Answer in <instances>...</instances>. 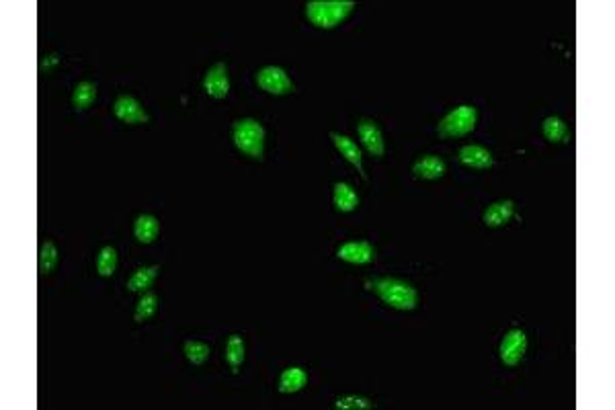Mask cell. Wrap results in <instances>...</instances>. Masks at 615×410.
I'll list each match as a JSON object with an SVG mask.
<instances>
[{
	"label": "cell",
	"instance_id": "12",
	"mask_svg": "<svg viewBox=\"0 0 615 410\" xmlns=\"http://www.w3.org/2000/svg\"><path fill=\"white\" fill-rule=\"evenodd\" d=\"M331 140L334 142V146H336V150L347 158V161L351 162L353 166H357V171L363 175V156H361V150H359V146L353 142L351 138H347V136H341V134H331ZM365 177V175H363Z\"/></svg>",
	"mask_w": 615,
	"mask_h": 410
},
{
	"label": "cell",
	"instance_id": "19",
	"mask_svg": "<svg viewBox=\"0 0 615 410\" xmlns=\"http://www.w3.org/2000/svg\"><path fill=\"white\" fill-rule=\"evenodd\" d=\"M159 275V267H141L138 269L129 279H127V289L132 291H148V287L152 286V281Z\"/></svg>",
	"mask_w": 615,
	"mask_h": 410
},
{
	"label": "cell",
	"instance_id": "1",
	"mask_svg": "<svg viewBox=\"0 0 615 410\" xmlns=\"http://www.w3.org/2000/svg\"><path fill=\"white\" fill-rule=\"evenodd\" d=\"M355 9L351 0H312L306 4V17L320 29L336 27Z\"/></svg>",
	"mask_w": 615,
	"mask_h": 410
},
{
	"label": "cell",
	"instance_id": "4",
	"mask_svg": "<svg viewBox=\"0 0 615 410\" xmlns=\"http://www.w3.org/2000/svg\"><path fill=\"white\" fill-rule=\"evenodd\" d=\"M476 119H478L476 109L470 107V105H461L441 119L437 131H439L441 138H459V136H466L474 129Z\"/></svg>",
	"mask_w": 615,
	"mask_h": 410
},
{
	"label": "cell",
	"instance_id": "22",
	"mask_svg": "<svg viewBox=\"0 0 615 410\" xmlns=\"http://www.w3.org/2000/svg\"><path fill=\"white\" fill-rule=\"evenodd\" d=\"M55 263H58V250H55V244L48 240L39 247V273L50 275L55 269Z\"/></svg>",
	"mask_w": 615,
	"mask_h": 410
},
{
	"label": "cell",
	"instance_id": "23",
	"mask_svg": "<svg viewBox=\"0 0 615 410\" xmlns=\"http://www.w3.org/2000/svg\"><path fill=\"white\" fill-rule=\"evenodd\" d=\"M544 136L550 142H566L568 140V127L560 117H547L544 122Z\"/></svg>",
	"mask_w": 615,
	"mask_h": 410
},
{
	"label": "cell",
	"instance_id": "16",
	"mask_svg": "<svg viewBox=\"0 0 615 410\" xmlns=\"http://www.w3.org/2000/svg\"><path fill=\"white\" fill-rule=\"evenodd\" d=\"M357 205H359V197H357L351 185L336 183L334 185V207L338 212H353Z\"/></svg>",
	"mask_w": 615,
	"mask_h": 410
},
{
	"label": "cell",
	"instance_id": "10",
	"mask_svg": "<svg viewBox=\"0 0 615 410\" xmlns=\"http://www.w3.org/2000/svg\"><path fill=\"white\" fill-rule=\"evenodd\" d=\"M336 257L347 261V263H353V265H365V263L373 261L375 250L365 240H357V242H345L341 249L336 250Z\"/></svg>",
	"mask_w": 615,
	"mask_h": 410
},
{
	"label": "cell",
	"instance_id": "3",
	"mask_svg": "<svg viewBox=\"0 0 615 410\" xmlns=\"http://www.w3.org/2000/svg\"><path fill=\"white\" fill-rule=\"evenodd\" d=\"M375 291L387 306H392L396 310H415L417 302H419L417 289L406 281H400V279H390V277L378 279Z\"/></svg>",
	"mask_w": 615,
	"mask_h": 410
},
{
	"label": "cell",
	"instance_id": "11",
	"mask_svg": "<svg viewBox=\"0 0 615 410\" xmlns=\"http://www.w3.org/2000/svg\"><path fill=\"white\" fill-rule=\"evenodd\" d=\"M457 156H459V161L464 162L466 166H470V168H491L492 164H494V158H492L491 152H488L486 148H482V146H476V144L464 146V148L457 152Z\"/></svg>",
	"mask_w": 615,
	"mask_h": 410
},
{
	"label": "cell",
	"instance_id": "5",
	"mask_svg": "<svg viewBox=\"0 0 615 410\" xmlns=\"http://www.w3.org/2000/svg\"><path fill=\"white\" fill-rule=\"evenodd\" d=\"M257 85L271 95H289L296 90L287 72L283 68H277V66H267L263 70L257 72Z\"/></svg>",
	"mask_w": 615,
	"mask_h": 410
},
{
	"label": "cell",
	"instance_id": "21",
	"mask_svg": "<svg viewBox=\"0 0 615 410\" xmlns=\"http://www.w3.org/2000/svg\"><path fill=\"white\" fill-rule=\"evenodd\" d=\"M159 308V296L154 291H141L140 302L136 308V322L148 320Z\"/></svg>",
	"mask_w": 615,
	"mask_h": 410
},
{
	"label": "cell",
	"instance_id": "14",
	"mask_svg": "<svg viewBox=\"0 0 615 410\" xmlns=\"http://www.w3.org/2000/svg\"><path fill=\"white\" fill-rule=\"evenodd\" d=\"M412 173H415V177L419 178H439L445 175V162L441 161L439 156L427 154V156H422V158L415 162Z\"/></svg>",
	"mask_w": 615,
	"mask_h": 410
},
{
	"label": "cell",
	"instance_id": "8",
	"mask_svg": "<svg viewBox=\"0 0 615 410\" xmlns=\"http://www.w3.org/2000/svg\"><path fill=\"white\" fill-rule=\"evenodd\" d=\"M113 113L115 117H119L122 122L129 125L136 124H148V113L141 109V105L129 95H122L117 97V101L113 103Z\"/></svg>",
	"mask_w": 615,
	"mask_h": 410
},
{
	"label": "cell",
	"instance_id": "9",
	"mask_svg": "<svg viewBox=\"0 0 615 410\" xmlns=\"http://www.w3.org/2000/svg\"><path fill=\"white\" fill-rule=\"evenodd\" d=\"M357 134L361 138L363 146L368 148L369 152L375 156V158H382L384 152H386V144H384V136L380 131V127L375 122L371 119H361L359 125H357Z\"/></svg>",
	"mask_w": 615,
	"mask_h": 410
},
{
	"label": "cell",
	"instance_id": "15",
	"mask_svg": "<svg viewBox=\"0 0 615 410\" xmlns=\"http://www.w3.org/2000/svg\"><path fill=\"white\" fill-rule=\"evenodd\" d=\"M308 382V374L301 367H287L282 375H279V392L292 394L301 390Z\"/></svg>",
	"mask_w": 615,
	"mask_h": 410
},
{
	"label": "cell",
	"instance_id": "25",
	"mask_svg": "<svg viewBox=\"0 0 615 410\" xmlns=\"http://www.w3.org/2000/svg\"><path fill=\"white\" fill-rule=\"evenodd\" d=\"M185 357L193 365H201L210 357V347L205 342H201V340H187L185 342Z\"/></svg>",
	"mask_w": 615,
	"mask_h": 410
},
{
	"label": "cell",
	"instance_id": "20",
	"mask_svg": "<svg viewBox=\"0 0 615 410\" xmlns=\"http://www.w3.org/2000/svg\"><path fill=\"white\" fill-rule=\"evenodd\" d=\"M226 359H228L230 367L234 372H238L240 363L245 361V340L238 335H232L226 342Z\"/></svg>",
	"mask_w": 615,
	"mask_h": 410
},
{
	"label": "cell",
	"instance_id": "2",
	"mask_svg": "<svg viewBox=\"0 0 615 410\" xmlns=\"http://www.w3.org/2000/svg\"><path fill=\"white\" fill-rule=\"evenodd\" d=\"M232 138L240 152L250 158H263L264 127L257 119H238L232 127Z\"/></svg>",
	"mask_w": 615,
	"mask_h": 410
},
{
	"label": "cell",
	"instance_id": "17",
	"mask_svg": "<svg viewBox=\"0 0 615 410\" xmlns=\"http://www.w3.org/2000/svg\"><path fill=\"white\" fill-rule=\"evenodd\" d=\"M159 230L160 224L154 215H140V217L136 220V224H134V234H136V238H138L140 242H144V244H150V242L159 236Z\"/></svg>",
	"mask_w": 615,
	"mask_h": 410
},
{
	"label": "cell",
	"instance_id": "26",
	"mask_svg": "<svg viewBox=\"0 0 615 410\" xmlns=\"http://www.w3.org/2000/svg\"><path fill=\"white\" fill-rule=\"evenodd\" d=\"M334 406L341 410H349V409H357V410H363V409H371L373 404H371V400H368V398H361V396H343V398H338L336 402H334Z\"/></svg>",
	"mask_w": 615,
	"mask_h": 410
},
{
	"label": "cell",
	"instance_id": "18",
	"mask_svg": "<svg viewBox=\"0 0 615 410\" xmlns=\"http://www.w3.org/2000/svg\"><path fill=\"white\" fill-rule=\"evenodd\" d=\"M97 99V85L92 82H78L76 89H74V95H72V105L76 111H85L92 105V101Z\"/></svg>",
	"mask_w": 615,
	"mask_h": 410
},
{
	"label": "cell",
	"instance_id": "13",
	"mask_svg": "<svg viewBox=\"0 0 615 410\" xmlns=\"http://www.w3.org/2000/svg\"><path fill=\"white\" fill-rule=\"evenodd\" d=\"M513 212H515V203H513L510 199L496 201V203H492L491 207L484 212V224L491 226V228L503 226V224H507L510 217H513Z\"/></svg>",
	"mask_w": 615,
	"mask_h": 410
},
{
	"label": "cell",
	"instance_id": "24",
	"mask_svg": "<svg viewBox=\"0 0 615 410\" xmlns=\"http://www.w3.org/2000/svg\"><path fill=\"white\" fill-rule=\"evenodd\" d=\"M115 267H117V252L113 247H105L101 249L99 257H97V271L99 275L103 277H111L115 273Z\"/></svg>",
	"mask_w": 615,
	"mask_h": 410
},
{
	"label": "cell",
	"instance_id": "7",
	"mask_svg": "<svg viewBox=\"0 0 615 410\" xmlns=\"http://www.w3.org/2000/svg\"><path fill=\"white\" fill-rule=\"evenodd\" d=\"M203 89H205V92H208L210 97H213V99H224V97L228 95L230 90L228 68H226L224 62L213 64L210 70L205 72Z\"/></svg>",
	"mask_w": 615,
	"mask_h": 410
},
{
	"label": "cell",
	"instance_id": "6",
	"mask_svg": "<svg viewBox=\"0 0 615 410\" xmlns=\"http://www.w3.org/2000/svg\"><path fill=\"white\" fill-rule=\"evenodd\" d=\"M528 351V335L519 328H513L505 335V339L501 342V359L505 365L515 367L521 363V359L525 357Z\"/></svg>",
	"mask_w": 615,
	"mask_h": 410
}]
</instances>
